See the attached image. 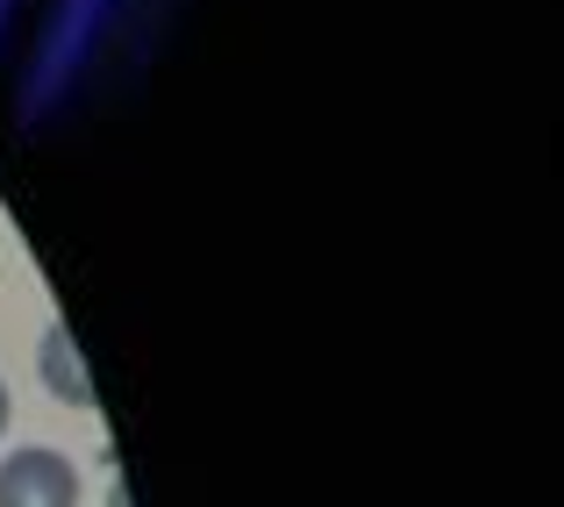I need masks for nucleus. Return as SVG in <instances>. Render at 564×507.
<instances>
[{
    "label": "nucleus",
    "mask_w": 564,
    "mask_h": 507,
    "mask_svg": "<svg viewBox=\"0 0 564 507\" xmlns=\"http://www.w3.org/2000/svg\"><path fill=\"white\" fill-rule=\"evenodd\" d=\"M0 429H8V386H0Z\"/></svg>",
    "instance_id": "7ed1b4c3"
},
{
    "label": "nucleus",
    "mask_w": 564,
    "mask_h": 507,
    "mask_svg": "<svg viewBox=\"0 0 564 507\" xmlns=\"http://www.w3.org/2000/svg\"><path fill=\"white\" fill-rule=\"evenodd\" d=\"M0 507H79V465L43 443L0 457Z\"/></svg>",
    "instance_id": "f257e3e1"
},
{
    "label": "nucleus",
    "mask_w": 564,
    "mask_h": 507,
    "mask_svg": "<svg viewBox=\"0 0 564 507\" xmlns=\"http://www.w3.org/2000/svg\"><path fill=\"white\" fill-rule=\"evenodd\" d=\"M43 357H51V386H57V393H72V400H94V386H86V371H79V350L65 343V330H51V336H43Z\"/></svg>",
    "instance_id": "f03ea898"
}]
</instances>
